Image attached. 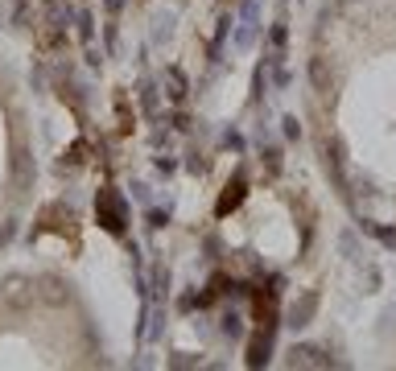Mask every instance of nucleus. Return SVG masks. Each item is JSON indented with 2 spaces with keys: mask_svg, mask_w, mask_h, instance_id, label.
<instances>
[{
  "mask_svg": "<svg viewBox=\"0 0 396 371\" xmlns=\"http://www.w3.org/2000/svg\"><path fill=\"white\" fill-rule=\"evenodd\" d=\"M95 219L103 223V231H112V235H120L124 231V223H128V206H124V198L107 186V190H99V202H95Z\"/></svg>",
  "mask_w": 396,
  "mask_h": 371,
  "instance_id": "nucleus-1",
  "label": "nucleus"
},
{
  "mask_svg": "<svg viewBox=\"0 0 396 371\" xmlns=\"http://www.w3.org/2000/svg\"><path fill=\"white\" fill-rule=\"evenodd\" d=\"M244 190H248V182H244V173H236V178L227 182V190L219 194V206H215V211H219V215H231V211L244 202Z\"/></svg>",
  "mask_w": 396,
  "mask_h": 371,
  "instance_id": "nucleus-2",
  "label": "nucleus"
},
{
  "mask_svg": "<svg viewBox=\"0 0 396 371\" xmlns=\"http://www.w3.org/2000/svg\"><path fill=\"white\" fill-rule=\"evenodd\" d=\"M314 310H318V293H306L302 301H293V310H289V326H293V330H302V326H310V318H314Z\"/></svg>",
  "mask_w": 396,
  "mask_h": 371,
  "instance_id": "nucleus-3",
  "label": "nucleus"
},
{
  "mask_svg": "<svg viewBox=\"0 0 396 371\" xmlns=\"http://www.w3.org/2000/svg\"><path fill=\"white\" fill-rule=\"evenodd\" d=\"M269 351H273V330H269V326H260V335H256V343L248 347V363H252V368H260V363H269Z\"/></svg>",
  "mask_w": 396,
  "mask_h": 371,
  "instance_id": "nucleus-4",
  "label": "nucleus"
},
{
  "mask_svg": "<svg viewBox=\"0 0 396 371\" xmlns=\"http://www.w3.org/2000/svg\"><path fill=\"white\" fill-rule=\"evenodd\" d=\"M310 74H314V83H318V87H326V66H322V58H314V62H310Z\"/></svg>",
  "mask_w": 396,
  "mask_h": 371,
  "instance_id": "nucleus-5",
  "label": "nucleus"
},
{
  "mask_svg": "<svg viewBox=\"0 0 396 371\" xmlns=\"http://www.w3.org/2000/svg\"><path fill=\"white\" fill-rule=\"evenodd\" d=\"M169 83H174V91H169V95H174V99H182V95H186V78H182L178 70H169Z\"/></svg>",
  "mask_w": 396,
  "mask_h": 371,
  "instance_id": "nucleus-6",
  "label": "nucleus"
},
{
  "mask_svg": "<svg viewBox=\"0 0 396 371\" xmlns=\"http://www.w3.org/2000/svg\"><path fill=\"white\" fill-rule=\"evenodd\" d=\"M285 136H289V140H298V136H302V124H298V120H293V116H289V120H285Z\"/></svg>",
  "mask_w": 396,
  "mask_h": 371,
  "instance_id": "nucleus-7",
  "label": "nucleus"
},
{
  "mask_svg": "<svg viewBox=\"0 0 396 371\" xmlns=\"http://www.w3.org/2000/svg\"><path fill=\"white\" fill-rule=\"evenodd\" d=\"M269 37H273V45L281 50V45H285V25H273V33H269Z\"/></svg>",
  "mask_w": 396,
  "mask_h": 371,
  "instance_id": "nucleus-8",
  "label": "nucleus"
}]
</instances>
